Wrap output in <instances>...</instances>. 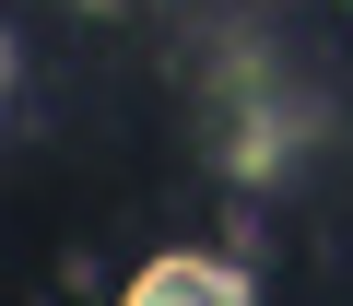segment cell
<instances>
[{
  "instance_id": "cell-1",
  "label": "cell",
  "mask_w": 353,
  "mask_h": 306,
  "mask_svg": "<svg viewBox=\"0 0 353 306\" xmlns=\"http://www.w3.org/2000/svg\"><path fill=\"white\" fill-rule=\"evenodd\" d=\"M118 306H259V294H248L224 259H153V271H141Z\"/></svg>"
}]
</instances>
